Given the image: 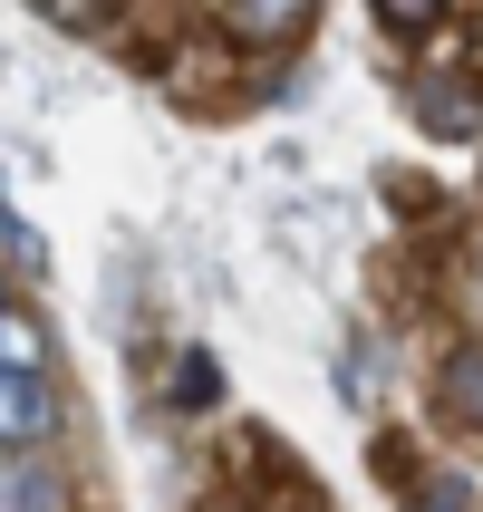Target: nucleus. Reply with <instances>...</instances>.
<instances>
[{"label": "nucleus", "instance_id": "9d476101", "mask_svg": "<svg viewBox=\"0 0 483 512\" xmlns=\"http://www.w3.org/2000/svg\"><path fill=\"white\" fill-rule=\"evenodd\" d=\"M0 242H10V271H49V252H39V232H29V223H0Z\"/></svg>", "mask_w": 483, "mask_h": 512}, {"label": "nucleus", "instance_id": "9b49d317", "mask_svg": "<svg viewBox=\"0 0 483 512\" xmlns=\"http://www.w3.org/2000/svg\"><path fill=\"white\" fill-rule=\"evenodd\" d=\"M406 512H464V493H455V484H426V493H416Z\"/></svg>", "mask_w": 483, "mask_h": 512}, {"label": "nucleus", "instance_id": "f257e3e1", "mask_svg": "<svg viewBox=\"0 0 483 512\" xmlns=\"http://www.w3.org/2000/svg\"><path fill=\"white\" fill-rule=\"evenodd\" d=\"M49 435H58L49 377H10L0 368V445H49Z\"/></svg>", "mask_w": 483, "mask_h": 512}, {"label": "nucleus", "instance_id": "20e7f679", "mask_svg": "<svg viewBox=\"0 0 483 512\" xmlns=\"http://www.w3.org/2000/svg\"><path fill=\"white\" fill-rule=\"evenodd\" d=\"M445 406H455L464 426H483V339L445 358Z\"/></svg>", "mask_w": 483, "mask_h": 512}, {"label": "nucleus", "instance_id": "423d86ee", "mask_svg": "<svg viewBox=\"0 0 483 512\" xmlns=\"http://www.w3.org/2000/svg\"><path fill=\"white\" fill-rule=\"evenodd\" d=\"M0 512H68V493H58L49 474H10V493H0Z\"/></svg>", "mask_w": 483, "mask_h": 512}, {"label": "nucleus", "instance_id": "f03ea898", "mask_svg": "<svg viewBox=\"0 0 483 512\" xmlns=\"http://www.w3.org/2000/svg\"><path fill=\"white\" fill-rule=\"evenodd\" d=\"M0 368L10 377H49V329L29 310H10V300H0Z\"/></svg>", "mask_w": 483, "mask_h": 512}, {"label": "nucleus", "instance_id": "6e6552de", "mask_svg": "<svg viewBox=\"0 0 483 512\" xmlns=\"http://www.w3.org/2000/svg\"><path fill=\"white\" fill-rule=\"evenodd\" d=\"M377 20L416 39V29H435V20H445V0H377Z\"/></svg>", "mask_w": 483, "mask_h": 512}, {"label": "nucleus", "instance_id": "ddd939ff", "mask_svg": "<svg viewBox=\"0 0 483 512\" xmlns=\"http://www.w3.org/2000/svg\"><path fill=\"white\" fill-rule=\"evenodd\" d=\"M0 493H10V474H0Z\"/></svg>", "mask_w": 483, "mask_h": 512}, {"label": "nucleus", "instance_id": "f8f14e48", "mask_svg": "<svg viewBox=\"0 0 483 512\" xmlns=\"http://www.w3.org/2000/svg\"><path fill=\"white\" fill-rule=\"evenodd\" d=\"M0 300H10V271H0Z\"/></svg>", "mask_w": 483, "mask_h": 512}, {"label": "nucleus", "instance_id": "1a4fd4ad", "mask_svg": "<svg viewBox=\"0 0 483 512\" xmlns=\"http://www.w3.org/2000/svg\"><path fill=\"white\" fill-rule=\"evenodd\" d=\"M426 126H435V136H474L483 116L464 107V97H426Z\"/></svg>", "mask_w": 483, "mask_h": 512}, {"label": "nucleus", "instance_id": "39448f33", "mask_svg": "<svg viewBox=\"0 0 483 512\" xmlns=\"http://www.w3.org/2000/svg\"><path fill=\"white\" fill-rule=\"evenodd\" d=\"M213 397H223V368H213V358H203V348H194V358L174 368V406H184V416H203V406H213Z\"/></svg>", "mask_w": 483, "mask_h": 512}, {"label": "nucleus", "instance_id": "7ed1b4c3", "mask_svg": "<svg viewBox=\"0 0 483 512\" xmlns=\"http://www.w3.org/2000/svg\"><path fill=\"white\" fill-rule=\"evenodd\" d=\"M319 0H232V29L242 39H290V29H310Z\"/></svg>", "mask_w": 483, "mask_h": 512}, {"label": "nucleus", "instance_id": "0eeeda50", "mask_svg": "<svg viewBox=\"0 0 483 512\" xmlns=\"http://www.w3.org/2000/svg\"><path fill=\"white\" fill-rule=\"evenodd\" d=\"M39 20H58V29H107L116 0H39Z\"/></svg>", "mask_w": 483, "mask_h": 512}]
</instances>
